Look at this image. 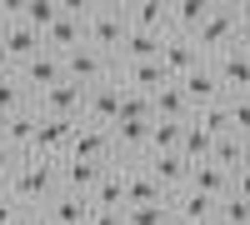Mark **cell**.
Segmentation results:
<instances>
[{"instance_id": "cell-20", "label": "cell", "mask_w": 250, "mask_h": 225, "mask_svg": "<svg viewBox=\"0 0 250 225\" xmlns=\"http://www.w3.org/2000/svg\"><path fill=\"white\" fill-rule=\"evenodd\" d=\"M160 50H165V35L130 30L125 45H120V55H115V65H145V60H160Z\"/></svg>"}, {"instance_id": "cell-42", "label": "cell", "mask_w": 250, "mask_h": 225, "mask_svg": "<svg viewBox=\"0 0 250 225\" xmlns=\"http://www.w3.org/2000/svg\"><path fill=\"white\" fill-rule=\"evenodd\" d=\"M240 35L250 40V5H240Z\"/></svg>"}, {"instance_id": "cell-27", "label": "cell", "mask_w": 250, "mask_h": 225, "mask_svg": "<svg viewBox=\"0 0 250 225\" xmlns=\"http://www.w3.org/2000/svg\"><path fill=\"white\" fill-rule=\"evenodd\" d=\"M35 130H40V115H35V110H20V115H10V125H5V145H10V150H20V155H30V145H35Z\"/></svg>"}, {"instance_id": "cell-36", "label": "cell", "mask_w": 250, "mask_h": 225, "mask_svg": "<svg viewBox=\"0 0 250 225\" xmlns=\"http://www.w3.org/2000/svg\"><path fill=\"white\" fill-rule=\"evenodd\" d=\"M215 220H220V225H250V200H240V195H225Z\"/></svg>"}, {"instance_id": "cell-46", "label": "cell", "mask_w": 250, "mask_h": 225, "mask_svg": "<svg viewBox=\"0 0 250 225\" xmlns=\"http://www.w3.org/2000/svg\"><path fill=\"white\" fill-rule=\"evenodd\" d=\"M0 30H5V10H0Z\"/></svg>"}, {"instance_id": "cell-19", "label": "cell", "mask_w": 250, "mask_h": 225, "mask_svg": "<svg viewBox=\"0 0 250 225\" xmlns=\"http://www.w3.org/2000/svg\"><path fill=\"white\" fill-rule=\"evenodd\" d=\"M105 170H110V165H95V160H75V155H65V160H60V190L90 195L100 180H105Z\"/></svg>"}, {"instance_id": "cell-8", "label": "cell", "mask_w": 250, "mask_h": 225, "mask_svg": "<svg viewBox=\"0 0 250 225\" xmlns=\"http://www.w3.org/2000/svg\"><path fill=\"white\" fill-rule=\"evenodd\" d=\"M15 80L30 90V100H40L45 90H55L60 80H65V65H60V55H50V50H40L35 60H25V65L15 70Z\"/></svg>"}, {"instance_id": "cell-32", "label": "cell", "mask_w": 250, "mask_h": 225, "mask_svg": "<svg viewBox=\"0 0 250 225\" xmlns=\"http://www.w3.org/2000/svg\"><path fill=\"white\" fill-rule=\"evenodd\" d=\"M195 120H200L215 140H220V135H235V130H230V105H225V100H220V105H210V110H195Z\"/></svg>"}, {"instance_id": "cell-12", "label": "cell", "mask_w": 250, "mask_h": 225, "mask_svg": "<svg viewBox=\"0 0 250 225\" xmlns=\"http://www.w3.org/2000/svg\"><path fill=\"white\" fill-rule=\"evenodd\" d=\"M205 60H210V55H205V50L195 45V40H185V35H165V50H160V65L170 70V80H185L190 70H200Z\"/></svg>"}, {"instance_id": "cell-5", "label": "cell", "mask_w": 250, "mask_h": 225, "mask_svg": "<svg viewBox=\"0 0 250 225\" xmlns=\"http://www.w3.org/2000/svg\"><path fill=\"white\" fill-rule=\"evenodd\" d=\"M60 65H65V80H70V85H85V90H95L100 80H110V75H115V60H110V55H100V50H90V45H80V50H70V55H60Z\"/></svg>"}, {"instance_id": "cell-18", "label": "cell", "mask_w": 250, "mask_h": 225, "mask_svg": "<svg viewBox=\"0 0 250 225\" xmlns=\"http://www.w3.org/2000/svg\"><path fill=\"white\" fill-rule=\"evenodd\" d=\"M170 215H175V225H205V220L220 215V200H210V195H200V190L185 185V190L170 200Z\"/></svg>"}, {"instance_id": "cell-23", "label": "cell", "mask_w": 250, "mask_h": 225, "mask_svg": "<svg viewBox=\"0 0 250 225\" xmlns=\"http://www.w3.org/2000/svg\"><path fill=\"white\" fill-rule=\"evenodd\" d=\"M90 200H95V210H130V195H125V175H120V165L105 170V180L90 190Z\"/></svg>"}, {"instance_id": "cell-11", "label": "cell", "mask_w": 250, "mask_h": 225, "mask_svg": "<svg viewBox=\"0 0 250 225\" xmlns=\"http://www.w3.org/2000/svg\"><path fill=\"white\" fill-rule=\"evenodd\" d=\"M40 115H55V120H85V85H70V80H60L55 90H45L35 100Z\"/></svg>"}, {"instance_id": "cell-47", "label": "cell", "mask_w": 250, "mask_h": 225, "mask_svg": "<svg viewBox=\"0 0 250 225\" xmlns=\"http://www.w3.org/2000/svg\"><path fill=\"white\" fill-rule=\"evenodd\" d=\"M205 225H220V220H205Z\"/></svg>"}, {"instance_id": "cell-21", "label": "cell", "mask_w": 250, "mask_h": 225, "mask_svg": "<svg viewBox=\"0 0 250 225\" xmlns=\"http://www.w3.org/2000/svg\"><path fill=\"white\" fill-rule=\"evenodd\" d=\"M190 190L210 195V200H225V195L235 190V175H230V170H220L215 160H205V165H190Z\"/></svg>"}, {"instance_id": "cell-34", "label": "cell", "mask_w": 250, "mask_h": 225, "mask_svg": "<svg viewBox=\"0 0 250 225\" xmlns=\"http://www.w3.org/2000/svg\"><path fill=\"white\" fill-rule=\"evenodd\" d=\"M225 105H230V130L250 140V95H225Z\"/></svg>"}, {"instance_id": "cell-16", "label": "cell", "mask_w": 250, "mask_h": 225, "mask_svg": "<svg viewBox=\"0 0 250 225\" xmlns=\"http://www.w3.org/2000/svg\"><path fill=\"white\" fill-rule=\"evenodd\" d=\"M40 215H45L50 225H90V215H95V200H90V195H75V190H60V195L50 200V205L40 210Z\"/></svg>"}, {"instance_id": "cell-35", "label": "cell", "mask_w": 250, "mask_h": 225, "mask_svg": "<svg viewBox=\"0 0 250 225\" xmlns=\"http://www.w3.org/2000/svg\"><path fill=\"white\" fill-rule=\"evenodd\" d=\"M120 120H155V110H150V95L125 90V100H120Z\"/></svg>"}, {"instance_id": "cell-28", "label": "cell", "mask_w": 250, "mask_h": 225, "mask_svg": "<svg viewBox=\"0 0 250 225\" xmlns=\"http://www.w3.org/2000/svg\"><path fill=\"white\" fill-rule=\"evenodd\" d=\"M185 140V120H150V155H175Z\"/></svg>"}, {"instance_id": "cell-48", "label": "cell", "mask_w": 250, "mask_h": 225, "mask_svg": "<svg viewBox=\"0 0 250 225\" xmlns=\"http://www.w3.org/2000/svg\"><path fill=\"white\" fill-rule=\"evenodd\" d=\"M170 225H175V220H170Z\"/></svg>"}, {"instance_id": "cell-43", "label": "cell", "mask_w": 250, "mask_h": 225, "mask_svg": "<svg viewBox=\"0 0 250 225\" xmlns=\"http://www.w3.org/2000/svg\"><path fill=\"white\" fill-rule=\"evenodd\" d=\"M20 225H50V220H45V215H40V210H30V215H25V220H20Z\"/></svg>"}, {"instance_id": "cell-30", "label": "cell", "mask_w": 250, "mask_h": 225, "mask_svg": "<svg viewBox=\"0 0 250 225\" xmlns=\"http://www.w3.org/2000/svg\"><path fill=\"white\" fill-rule=\"evenodd\" d=\"M210 160H215L220 170H230V175L245 170V140H240V135H220L215 150H210Z\"/></svg>"}, {"instance_id": "cell-7", "label": "cell", "mask_w": 250, "mask_h": 225, "mask_svg": "<svg viewBox=\"0 0 250 225\" xmlns=\"http://www.w3.org/2000/svg\"><path fill=\"white\" fill-rule=\"evenodd\" d=\"M75 160H95V165H115V135L105 125H90V120H80L75 125V140H70V150Z\"/></svg>"}, {"instance_id": "cell-2", "label": "cell", "mask_w": 250, "mask_h": 225, "mask_svg": "<svg viewBox=\"0 0 250 225\" xmlns=\"http://www.w3.org/2000/svg\"><path fill=\"white\" fill-rule=\"evenodd\" d=\"M80 15H85V45L115 60L125 35H130V10L125 5H80Z\"/></svg>"}, {"instance_id": "cell-33", "label": "cell", "mask_w": 250, "mask_h": 225, "mask_svg": "<svg viewBox=\"0 0 250 225\" xmlns=\"http://www.w3.org/2000/svg\"><path fill=\"white\" fill-rule=\"evenodd\" d=\"M125 220H130V225H170L175 215H170V200H165V205H130Z\"/></svg>"}, {"instance_id": "cell-25", "label": "cell", "mask_w": 250, "mask_h": 225, "mask_svg": "<svg viewBox=\"0 0 250 225\" xmlns=\"http://www.w3.org/2000/svg\"><path fill=\"white\" fill-rule=\"evenodd\" d=\"M205 15H210V5H205V0H180V5H170V35L195 40V30L205 25Z\"/></svg>"}, {"instance_id": "cell-45", "label": "cell", "mask_w": 250, "mask_h": 225, "mask_svg": "<svg viewBox=\"0 0 250 225\" xmlns=\"http://www.w3.org/2000/svg\"><path fill=\"white\" fill-rule=\"evenodd\" d=\"M245 165H250V140H245Z\"/></svg>"}, {"instance_id": "cell-38", "label": "cell", "mask_w": 250, "mask_h": 225, "mask_svg": "<svg viewBox=\"0 0 250 225\" xmlns=\"http://www.w3.org/2000/svg\"><path fill=\"white\" fill-rule=\"evenodd\" d=\"M30 210L25 205H20V200L10 195V190H0V225H20V220H25Z\"/></svg>"}, {"instance_id": "cell-6", "label": "cell", "mask_w": 250, "mask_h": 225, "mask_svg": "<svg viewBox=\"0 0 250 225\" xmlns=\"http://www.w3.org/2000/svg\"><path fill=\"white\" fill-rule=\"evenodd\" d=\"M35 115H40V110H35ZM75 125H80V120H55V115H40V130H35L30 160H65L70 140H75Z\"/></svg>"}, {"instance_id": "cell-31", "label": "cell", "mask_w": 250, "mask_h": 225, "mask_svg": "<svg viewBox=\"0 0 250 225\" xmlns=\"http://www.w3.org/2000/svg\"><path fill=\"white\" fill-rule=\"evenodd\" d=\"M20 110H35V100H30V90L10 75V80H0V115H20Z\"/></svg>"}, {"instance_id": "cell-17", "label": "cell", "mask_w": 250, "mask_h": 225, "mask_svg": "<svg viewBox=\"0 0 250 225\" xmlns=\"http://www.w3.org/2000/svg\"><path fill=\"white\" fill-rule=\"evenodd\" d=\"M120 175H125V195H130V205H165V200H170V195L155 185V175L145 170V160L120 165Z\"/></svg>"}, {"instance_id": "cell-22", "label": "cell", "mask_w": 250, "mask_h": 225, "mask_svg": "<svg viewBox=\"0 0 250 225\" xmlns=\"http://www.w3.org/2000/svg\"><path fill=\"white\" fill-rule=\"evenodd\" d=\"M150 110H155V120H190L195 115L190 100H185V90H180V80H170V85H160L150 95Z\"/></svg>"}, {"instance_id": "cell-29", "label": "cell", "mask_w": 250, "mask_h": 225, "mask_svg": "<svg viewBox=\"0 0 250 225\" xmlns=\"http://www.w3.org/2000/svg\"><path fill=\"white\" fill-rule=\"evenodd\" d=\"M15 10H20V20H25V25H35L40 35H45L60 15H65V5H55V0H25V5H15Z\"/></svg>"}, {"instance_id": "cell-37", "label": "cell", "mask_w": 250, "mask_h": 225, "mask_svg": "<svg viewBox=\"0 0 250 225\" xmlns=\"http://www.w3.org/2000/svg\"><path fill=\"white\" fill-rule=\"evenodd\" d=\"M25 165V155L20 150H10L5 140H0V190H10V180H15V170Z\"/></svg>"}, {"instance_id": "cell-3", "label": "cell", "mask_w": 250, "mask_h": 225, "mask_svg": "<svg viewBox=\"0 0 250 225\" xmlns=\"http://www.w3.org/2000/svg\"><path fill=\"white\" fill-rule=\"evenodd\" d=\"M240 5H210V15H205V25L195 30V45L205 50V55H225V50H235L240 45Z\"/></svg>"}, {"instance_id": "cell-26", "label": "cell", "mask_w": 250, "mask_h": 225, "mask_svg": "<svg viewBox=\"0 0 250 225\" xmlns=\"http://www.w3.org/2000/svg\"><path fill=\"white\" fill-rule=\"evenodd\" d=\"M210 150H215V135L205 130L195 115H190V120H185V140H180V155L190 160V165H205V160H210Z\"/></svg>"}, {"instance_id": "cell-41", "label": "cell", "mask_w": 250, "mask_h": 225, "mask_svg": "<svg viewBox=\"0 0 250 225\" xmlns=\"http://www.w3.org/2000/svg\"><path fill=\"white\" fill-rule=\"evenodd\" d=\"M10 75H15V65H10V55L0 50V80H10Z\"/></svg>"}, {"instance_id": "cell-10", "label": "cell", "mask_w": 250, "mask_h": 225, "mask_svg": "<svg viewBox=\"0 0 250 225\" xmlns=\"http://www.w3.org/2000/svg\"><path fill=\"white\" fill-rule=\"evenodd\" d=\"M210 65H215V75H220L225 95H250V40H240L235 50L215 55Z\"/></svg>"}, {"instance_id": "cell-39", "label": "cell", "mask_w": 250, "mask_h": 225, "mask_svg": "<svg viewBox=\"0 0 250 225\" xmlns=\"http://www.w3.org/2000/svg\"><path fill=\"white\" fill-rule=\"evenodd\" d=\"M90 225H130V220H125V210H95Z\"/></svg>"}, {"instance_id": "cell-15", "label": "cell", "mask_w": 250, "mask_h": 225, "mask_svg": "<svg viewBox=\"0 0 250 225\" xmlns=\"http://www.w3.org/2000/svg\"><path fill=\"white\" fill-rule=\"evenodd\" d=\"M145 170L155 175V185L170 195V200H175L185 185H190V160H185L180 150H175V155H145Z\"/></svg>"}, {"instance_id": "cell-14", "label": "cell", "mask_w": 250, "mask_h": 225, "mask_svg": "<svg viewBox=\"0 0 250 225\" xmlns=\"http://www.w3.org/2000/svg\"><path fill=\"white\" fill-rule=\"evenodd\" d=\"M80 45H85V15H80V5H65V15L45 30V50L50 55H70Z\"/></svg>"}, {"instance_id": "cell-40", "label": "cell", "mask_w": 250, "mask_h": 225, "mask_svg": "<svg viewBox=\"0 0 250 225\" xmlns=\"http://www.w3.org/2000/svg\"><path fill=\"white\" fill-rule=\"evenodd\" d=\"M230 195H240V200H250V165L245 170H235V190Z\"/></svg>"}, {"instance_id": "cell-44", "label": "cell", "mask_w": 250, "mask_h": 225, "mask_svg": "<svg viewBox=\"0 0 250 225\" xmlns=\"http://www.w3.org/2000/svg\"><path fill=\"white\" fill-rule=\"evenodd\" d=\"M5 125H10V115H0V140H5Z\"/></svg>"}, {"instance_id": "cell-24", "label": "cell", "mask_w": 250, "mask_h": 225, "mask_svg": "<svg viewBox=\"0 0 250 225\" xmlns=\"http://www.w3.org/2000/svg\"><path fill=\"white\" fill-rule=\"evenodd\" d=\"M130 30L170 35V5H160V0H140V5H130Z\"/></svg>"}, {"instance_id": "cell-4", "label": "cell", "mask_w": 250, "mask_h": 225, "mask_svg": "<svg viewBox=\"0 0 250 225\" xmlns=\"http://www.w3.org/2000/svg\"><path fill=\"white\" fill-rule=\"evenodd\" d=\"M0 10H5V30H0V50H5V55H10V65L20 70L25 60H35L40 50H45V35H40L35 25H25L15 5H0Z\"/></svg>"}, {"instance_id": "cell-1", "label": "cell", "mask_w": 250, "mask_h": 225, "mask_svg": "<svg viewBox=\"0 0 250 225\" xmlns=\"http://www.w3.org/2000/svg\"><path fill=\"white\" fill-rule=\"evenodd\" d=\"M10 195L25 210H45L50 200L60 195V160H30L25 155V165H20L15 180H10Z\"/></svg>"}, {"instance_id": "cell-9", "label": "cell", "mask_w": 250, "mask_h": 225, "mask_svg": "<svg viewBox=\"0 0 250 225\" xmlns=\"http://www.w3.org/2000/svg\"><path fill=\"white\" fill-rule=\"evenodd\" d=\"M120 100H125V85H120V80H115V75H110V80H100L95 90H85V120L110 130L115 120H120Z\"/></svg>"}, {"instance_id": "cell-13", "label": "cell", "mask_w": 250, "mask_h": 225, "mask_svg": "<svg viewBox=\"0 0 250 225\" xmlns=\"http://www.w3.org/2000/svg\"><path fill=\"white\" fill-rule=\"evenodd\" d=\"M180 90H185V100H190V110H210V105H220V100H225V85H220V75H215L210 60H205L200 70L185 75Z\"/></svg>"}]
</instances>
